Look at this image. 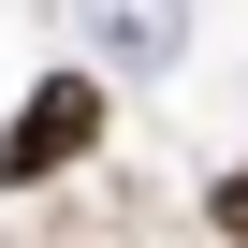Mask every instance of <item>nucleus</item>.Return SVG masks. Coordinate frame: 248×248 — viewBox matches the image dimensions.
Wrapping results in <instances>:
<instances>
[{"label":"nucleus","mask_w":248,"mask_h":248,"mask_svg":"<svg viewBox=\"0 0 248 248\" xmlns=\"http://www.w3.org/2000/svg\"><path fill=\"white\" fill-rule=\"evenodd\" d=\"M102 146V73H44L15 117H0V190H59Z\"/></svg>","instance_id":"nucleus-1"},{"label":"nucleus","mask_w":248,"mask_h":248,"mask_svg":"<svg viewBox=\"0 0 248 248\" xmlns=\"http://www.w3.org/2000/svg\"><path fill=\"white\" fill-rule=\"evenodd\" d=\"M88 15H102V44L132 59V73H161V59L190 44V30H175V0H88Z\"/></svg>","instance_id":"nucleus-2"},{"label":"nucleus","mask_w":248,"mask_h":248,"mask_svg":"<svg viewBox=\"0 0 248 248\" xmlns=\"http://www.w3.org/2000/svg\"><path fill=\"white\" fill-rule=\"evenodd\" d=\"M204 219H219V233H233V248H248V161H233V175H219V190H204Z\"/></svg>","instance_id":"nucleus-3"}]
</instances>
